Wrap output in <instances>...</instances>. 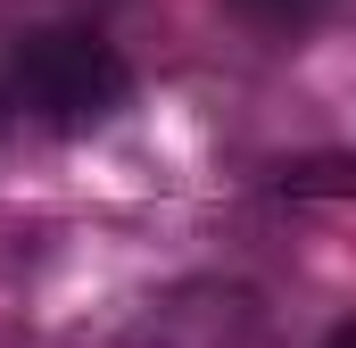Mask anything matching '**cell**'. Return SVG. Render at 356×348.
I'll return each instance as SVG.
<instances>
[{"instance_id": "cell-1", "label": "cell", "mask_w": 356, "mask_h": 348, "mask_svg": "<svg viewBox=\"0 0 356 348\" xmlns=\"http://www.w3.org/2000/svg\"><path fill=\"white\" fill-rule=\"evenodd\" d=\"M8 75H17V100L50 133H91V125H108L133 100L124 50L108 33H91V25H33V33H17Z\"/></svg>"}, {"instance_id": "cell-2", "label": "cell", "mask_w": 356, "mask_h": 348, "mask_svg": "<svg viewBox=\"0 0 356 348\" xmlns=\"http://www.w3.org/2000/svg\"><path fill=\"white\" fill-rule=\"evenodd\" d=\"M273 191H290V199H307V191H356V158H315V166H282Z\"/></svg>"}, {"instance_id": "cell-3", "label": "cell", "mask_w": 356, "mask_h": 348, "mask_svg": "<svg viewBox=\"0 0 356 348\" xmlns=\"http://www.w3.org/2000/svg\"><path fill=\"white\" fill-rule=\"evenodd\" d=\"M315 8H323V0H241V17H257V25H273V33L315 25Z\"/></svg>"}, {"instance_id": "cell-4", "label": "cell", "mask_w": 356, "mask_h": 348, "mask_svg": "<svg viewBox=\"0 0 356 348\" xmlns=\"http://www.w3.org/2000/svg\"><path fill=\"white\" fill-rule=\"evenodd\" d=\"M323 348H356V315H348V324H340V332H332Z\"/></svg>"}]
</instances>
